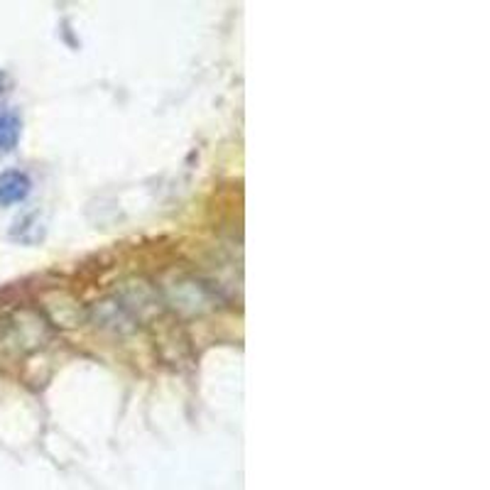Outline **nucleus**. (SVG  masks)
I'll return each instance as SVG.
<instances>
[{
    "label": "nucleus",
    "mask_w": 490,
    "mask_h": 490,
    "mask_svg": "<svg viewBox=\"0 0 490 490\" xmlns=\"http://www.w3.org/2000/svg\"><path fill=\"white\" fill-rule=\"evenodd\" d=\"M32 189L30 177L20 169H8L0 174V206L20 204L27 199Z\"/></svg>",
    "instance_id": "nucleus-1"
},
{
    "label": "nucleus",
    "mask_w": 490,
    "mask_h": 490,
    "mask_svg": "<svg viewBox=\"0 0 490 490\" xmlns=\"http://www.w3.org/2000/svg\"><path fill=\"white\" fill-rule=\"evenodd\" d=\"M20 128H23V123L17 118V113H0V155L15 150L17 140H20Z\"/></svg>",
    "instance_id": "nucleus-2"
},
{
    "label": "nucleus",
    "mask_w": 490,
    "mask_h": 490,
    "mask_svg": "<svg viewBox=\"0 0 490 490\" xmlns=\"http://www.w3.org/2000/svg\"><path fill=\"white\" fill-rule=\"evenodd\" d=\"M8 84H10L8 74L0 72V94H5V88H8Z\"/></svg>",
    "instance_id": "nucleus-3"
}]
</instances>
